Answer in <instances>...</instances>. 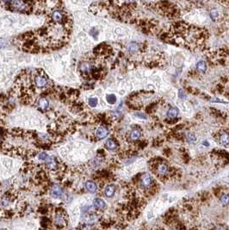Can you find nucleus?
<instances>
[{
	"label": "nucleus",
	"instance_id": "1",
	"mask_svg": "<svg viewBox=\"0 0 229 230\" xmlns=\"http://www.w3.org/2000/svg\"><path fill=\"white\" fill-rule=\"evenodd\" d=\"M34 85L37 87V88H44L46 87L47 85V79L45 76L42 75L41 73L35 75L34 79Z\"/></svg>",
	"mask_w": 229,
	"mask_h": 230
},
{
	"label": "nucleus",
	"instance_id": "2",
	"mask_svg": "<svg viewBox=\"0 0 229 230\" xmlns=\"http://www.w3.org/2000/svg\"><path fill=\"white\" fill-rule=\"evenodd\" d=\"M54 222L57 225L59 228H62L64 227L67 223V220L64 216V214L62 213V211H57L55 214V218H54Z\"/></svg>",
	"mask_w": 229,
	"mask_h": 230
},
{
	"label": "nucleus",
	"instance_id": "3",
	"mask_svg": "<svg viewBox=\"0 0 229 230\" xmlns=\"http://www.w3.org/2000/svg\"><path fill=\"white\" fill-rule=\"evenodd\" d=\"M109 135V130L106 127L100 126L97 128V129L96 130V137L98 140H102L107 137V135Z\"/></svg>",
	"mask_w": 229,
	"mask_h": 230
},
{
	"label": "nucleus",
	"instance_id": "4",
	"mask_svg": "<svg viewBox=\"0 0 229 230\" xmlns=\"http://www.w3.org/2000/svg\"><path fill=\"white\" fill-rule=\"evenodd\" d=\"M63 194H64L63 190L60 187H59V186L53 187L51 189V191H50V195L52 196L53 197H54V198H60L63 196Z\"/></svg>",
	"mask_w": 229,
	"mask_h": 230
},
{
	"label": "nucleus",
	"instance_id": "5",
	"mask_svg": "<svg viewBox=\"0 0 229 230\" xmlns=\"http://www.w3.org/2000/svg\"><path fill=\"white\" fill-rule=\"evenodd\" d=\"M93 205L97 209H104L106 208V203L101 198H96L93 201Z\"/></svg>",
	"mask_w": 229,
	"mask_h": 230
},
{
	"label": "nucleus",
	"instance_id": "6",
	"mask_svg": "<svg viewBox=\"0 0 229 230\" xmlns=\"http://www.w3.org/2000/svg\"><path fill=\"white\" fill-rule=\"evenodd\" d=\"M152 184V179L151 177L149 176L148 174H145L142 176L141 178V185L145 188H147L150 186V184Z\"/></svg>",
	"mask_w": 229,
	"mask_h": 230
},
{
	"label": "nucleus",
	"instance_id": "7",
	"mask_svg": "<svg viewBox=\"0 0 229 230\" xmlns=\"http://www.w3.org/2000/svg\"><path fill=\"white\" fill-rule=\"evenodd\" d=\"M85 188L87 189V191L91 193H95L97 190V186L92 181H87L85 183Z\"/></svg>",
	"mask_w": 229,
	"mask_h": 230
},
{
	"label": "nucleus",
	"instance_id": "8",
	"mask_svg": "<svg viewBox=\"0 0 229 230\" xmlns=\"http://www.w3.org/2000/svg\"><path fill=\"white\" fill-rule=\"evenodd\" d=\"M115 192V189L113 185H108L104 190V194L107 197H112L114 196Z\"/></svg>",
	"mask_w": 229,
	"mask_h": 230
},
{
	"label": "nucleus",
	"instance_id": "9",
	"mask_svg": "<svg viewBox=\"0 0 229 230\" xmlns=\"http://www.w3.org/2000/svg\"><path fill=\"white\" fill-rule=\"evenodd\" d=\"M37 105L39 106V108H41L42 110H46L49 106V102L47 98H40L37 102Z\"/></svg>",
	"mask_w": 229,
	"mask_h": 230
},
{
	"label": "nucleus",
	"instance_id": "10",
	"mask_svg": "<svg viewBox=\"0 0 229 230\" xmlns=\"http://www.w3.org/2000/svg\"><path fill=\"white\" fill-rule=\"evenodd\" d=\"M157 171H158V173L161 176H165L168 173V167L165 164H160L158 166Z\"/></svg>",
	"mask_w": 229,
	"mask_h": 230
},
{
	"label": "nucleus",
	"instance_id": "11",
	"mask_svg": "<svg viewBox=\"0 0 229 230\" xmlns=\"http://www.w3.org/2000/svg\"><path fill=\"white\" fill-rule=\"evenodd\" d=\"M47 166L49 169H54L57 167V161L54 157H50L49 160L47 161Z\"/></svg>",
	"mask_w": 229,
	"mask_h": 230
},
{
	"label": "nucleus",
	"instance_id": "12",
	"mask_svg": "<svg viewBox=\"0 0 229 230\" xmlns=\"http://www.w3.org/2000/svg\"><path fill=\"white\" fill-rule=\"evenodd\" d=\"M105 147L109 150H115L116 148L117 145H116V143H115V141L114 140L109 139V140L106 141V143H105Z\"/></svg>",
	"mask_w": 229,
	"mask_h": 230
},
{
	"label": "nucleus",
	"instance_id": "13",
	"mask_svg": "<svg viewBox=\"0 0 229 230\" xmlns=\"http://www.w3.org/2000/svg\"><path fill=\"white\" fill-rule=\"evenodd\" d=\"M220 143L224 146H227L229 144V135L228 134L224 133L220 135Z\"/></svg>",
	"mask_w": 229,
	"mask_h": 230
},
{
	"label": "nucleus",
	"instance_id": "14",
	"mask_svg": "<svg viewBox=\"0 0 229 230\" xmlns=\"http://www.w3.org/2000/svg\"><path fill=\"white\" fill-rule=\"evenodd\" d=\"M141 135V133L140 130L138 129H134L132 132H131V135H130V138L132 139L133 140H137L138 139H140Z\"/></svg>",
	"mask_w": 229,
	"mask_h": 230
},
{
	"label": "nucleus",
	"instance_id": "15",
	"mask_svg": "<svg viewBox=\"0 0 229 230\" xmlns=\"http://www.w3.org/2000/svg\"><path fill=\"white\" fill-rule=\"evenodd\" d=\"M138 50H139V45H138L137 43L132 42V43L129 44V46H128V51H129V53L135 54V53L137 52Z\"/></svg>",
	"mask_w": 229,
	"mask_h": 230
},
{
	"label": "nucleus",
	"instance_id": "16",
	"mask_svg": "<svg viewBox=\"0 0 229 230\" xmlns=\"http://www.w3.org/2000/svg\"><path fill=\"white\" fill-rule=\"evenodd\" d=\"M196 68L199 72H204L207 69V66L206 63L204 61H199L197 64H196Z\"/></svg>",
	"mask_w": 229,
	"mask_h": 230
},
{
	"label": "nucleus",
	"instance_id": "17",
	"mask_svg": "<svg viewBox=\"0 0 229 230\" xmlns=\"http://www.w3.org/2000/svg\"><path fill=\"white\" fill-rule=\"evenodd\" d=\"M167 115H168L170 118H175V117L177 115V109L171 108V109L168 110V112H167Z\"/></svg>",
	"mask_w": 229,
	"mask_h": 230
},
{
	"label": "nucleus",
	"instance_id": "18",
	"mask_svg": "<svg viewBox=\"0 0 229 230\" xmlns=\"http://www.w3.org/2000/svg\"><path fill=\"white\" fill-rule=\"evenodd\" d=\"M106 98H107V102H108L109 104H114L116 102V97H115V96L113 95V94L108 95Z\"/></svg>",
	"mask_w": 229,
	"mask_h": 230
},
{
	"label": "nucleus",
	"instance_id": "19",
	"mask_svg": "<svg viewBox=\"0 0 229 230\" xmlns=\"http://www.w3.org/2000/svg\"><path fill=\"white\" fill-rule=\"evenodd\" d=\"M97 103H98V99L97 97H91L88 101V104L91 107H96Z\"/></svg>",
	"mask_w": 229,
	"mask_h": 230
},
{
	"label": "nucleus",
	"instance_id": "20",
	"mask_svg": "<svg viewBox=\"0 0 229 230\" xmlns=\"http://www.w3.org/2000/svg\"><path fill=\"white\" fill-rule=\"evenodd\" d=\"M210 16L213 20H216L218 17L220 16V13L217 10H212L210 11Z\"/></svg>",
	"mask_w": 229,
	"mask_h": 230
},
{
	"label": "nucleus",
	"instance_id": "21",
	"mask_svg": "<svg viewBox=\"0 0 229 230\" xmlns=\"http://www.w3.org/2000/svg\"><path fill=\"white\" fill-rule=\"evenodd\" d=\"M220 202L223 204H228L229 203V196L228 195H223L220 196Z\"/></svg>",
	"mask_w": 229,
	"mask_h": 230
},
{
	"label": "nucleus",
	"instance_id": "22",
	"mask_svg": "<svg viewBox=\"0 0 229 230\" xmlns=\"http://www.w3.org/2000/svg\"><path fill=\"white\" fill-rule=\"evenodd\" d=\"M187 140H188L190 143H192V142H194L195 140V136L194 135H192V134H190V135L187 136Z\"/></svg>",
	"mask_w": 229,
	"mask_h": 230
},
{
	"label": "nucleus",
	"instance_id": "23",
	"mask_svg": "<svg viewBox=\"0 0 229 230\" xmlns=\"http://www.w3.org/2000/svg\"><path fill=\"white\" fill-rule=\"evenodd\" d=\"M39 159L42 160H46L47 159V154L45 153H41L39 154Z\"/></svg>",
	"mask_w": 229,
	"mask_h": 230
},
{
	"label": "nucleus",
	"instance_id": "24",
	"mask_svg": "<svg viewBox=\"0 0 229 230\" xmlns=\"http://www.w3.org/2000/svg\"><path fill=\"white\" fill-rule=\"evenodd\" d=\"M97 34H98V31L96 29H92V30L90 31V35H92L94 38H97Z\"/></svg>",
	"mask_w": 229,
	"mask_h": 230
},
{
	"label": "nucleus",
	"instance_id": "25",
	"mask_svg": "<svg viewBox=\"0 0 229 230\" xmlns=\"http://www.w3.org/2000/svg\"><path fill=\"white\" fill-rule=\"evenodd\" d=\"M6 46V41L4 38H0V50Z\"/></svg>",
	"mask_w": 229,
	"mask_h": 230
},
{
	"label": "nucleus",
	"instance_id": "26",
	"mask_svg": "<svg viewBox=\"0 0 229 230\" xmlns=\"http://www.w3.org/2000/svg\"><path fill=\"white\" fill-rule=\"evenodd\" d=\"M135 115L137 117H140V118H142V119H147V115H145L144 113H136Z\"/></svg>",
	"mask_w": 229,
	"mask_h": 230
},
{
	"label": "nucleus",
	"instance_id": "27",
	"mask_svg": "<svg viewBox=\"0 0 229 230\" xmlns=\"http://www.w3.org/2000/svg\"><path fill=\"white\" fill-rule=\"evenodd\" d=\"M212 102H219V103H226L223 100H220L219 98H215V100H212Z\"/></svg>",
	"mask_w": 229,
	"mask_h": 230
},
{
	"label": "nucleus",
	"instance_id": "28",
	"mask_svg": "<svg viewBox=\"0 0 229 230\" xmlns=\"http://www.w3.org/2000/svg\"><path fill=\"white\" fill-rule=\"evenodd\" d=\"M179 97H180L181 98H185V95H183V91H180V92H179Z\"/></svg>",
	"mask_w": 229,
	"mask_h": 230
}]
</instances>
